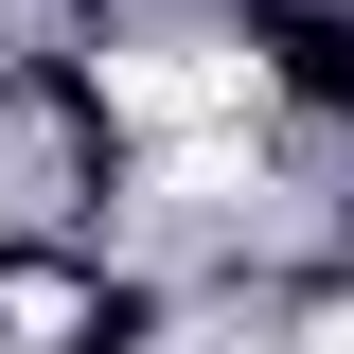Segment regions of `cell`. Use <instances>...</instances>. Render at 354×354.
Returning a JSON list of instances; mask_svg holds the SVG:
<instances>
[{"label":"cell","mask_w":354,"mask_h":354,"mask_svg":"<svg viewBox=\"0 0 354 354\" xmlns=\"http://www.w3.org/2000/svg\"><path fill=\"white\" fill-rule=\"evenodd\" d=\"M319 354H354V301H337V319H319Z\"/></svg>","instance_id":"cell-2"},{"label":"cell","mask_w":354,"mask_h":354,"mask_svg":"<svg viewBox=\"0 0 354 354\" xmlns=\"http://www.w3.org/2000/svg\"><path fill=\"white\" fill-rule=\"evenodd\" d=\"M248 53H213V36H142V53H106V124H142V142H213V124H248Z\"/></svg>","instance_id":"cell-1"}]
</instances>
